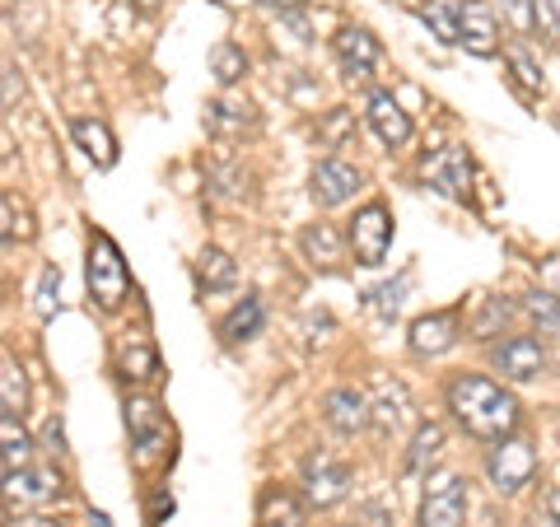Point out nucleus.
Instances as JSON below:
<instances>
[{"label": "nucleus", "instance_id": "25", "mask_svg": "<svg viewBox=\"0 0 560 527\" xmlns=\"http://www.w3.org/2000/svg\"><path fill=\"white\" fill-rule=\"evenodd\" d=\"M210 75H215L220 84H238L243 75H248V57H243L238 43H215V51H210Z\"/></svg>", "mask_w": 560, "mask_h": 527}, {"label": "nucleus", "instance_id": "12", "mask_svg": "<svg viewBox=\"0 0 560 527\" xmlns=\"http://www.w3.org/2000/svg\"><path fill=\"white\" fill-rule=\"evenodd\" d=\"M331 51H337V66L346 80H370L374 66H378V38L370 28H341L337 38H331Z\"/></svg>", "mask_w": 560, "mask_h": 527}, {"label": "nucleus", "instance_id": "30", "mask_svg": "<svg viewBox=\"0 0 560 527\" xmlns=\"http://www.w3.org/2000/svg\"><path fill=\"white\" fill-rule=\"evenodd\" d=\"M510 70H514V84H518V94L523 98H537L541 94V75H537V66H533V57L523 47H510Z\"/></svg>", "mask_w": 560, "mask_h": 527}, {"label": "nucleus", "instance_id": "36", "mask_svg": "<svg viewBox=\"0 0 560 527\" xmlns=\"http://www.w3.org/2000/svg\"><path fill=\"white\" fill-rule=\"evenodd\" d=\"M537 33L547 43H560V0H537Z\"/></svg>", "mask_w": 560, "mask_h": 527}, {"label": "nucleus", "instance_id": "22", "mask_svg": "<svg viewBox=\"0 0 560 527\" xmlns=\"http://www.w3.org/2000/svg\"><path fill=\"white\" fill-rule=\"evenodd\" d=\"M197 285L201 290H234L238 285V261L224 248H206L197 257Z\"/></svg>", "mask_w": 560, "mask_h": 527}, {"label": "nucleus", "instance_id": "33", "mask_svg": "<svg viewBox=\"0 0 560 527\" xmlns=\"http://www.w3.org/2000/svg\"><path fill=\"white\" fill-rule=\"evenodd\" d=\"M121 368H127V378H154L160 360H154L150 346H136V350H121Z\"/></svg>", "mask_w": 560, "mask_h": 527}, {"label": "nucleus", "instance_id": "4", "mask_svg": "<svg viewBox=\"0 0 560 527\" xmlns=\"http://www.w3.org/2000/svg\"><path fill=\"white\" fill-rule=\"evenodd\" d=\"M486 471H490V485H495L500 495H518V490L537 477V448L528 438H514V434L500 438L486 458Z\"/></svg>", "mask_w": 560, "mask_h": 527}, {"label": "nucleus", "instance_id": "20", "mask_svg": "<svg viewBox=\"0 0 560 527\" xmlns=\"http://www.w3.org/2000/svg\"><path fill=\"white\" fill-rule=\"evenodd\" d=\"M0 462H5V471L33 462V434L14 411H0Z\"/></svg>", "mask_w": 560, "mask_h": 527}, {"label": "nucleus", "instance_id": "19", "mask_svg": "<svg viewBox=\"0 0 560 527\" xmlns=\"http://www.w3.org/2000/svg\"><path fill=\"white\" fill-rule=\"evenodd\" d=\"M300 248H304V257L313 261V267H323V271H337L346 261V238L331 230V224H308V230L300 234Z\"/></svg>", "mask_w": 560, "mask_h": 527}, {"label": "nucleus", "instance_id": "43", "mask_svg": "<svg viewBox=\"0 0 560 527\" xmlns=\"http://www.w3.org/2000/svg\"><path fill=\"white\" fill-rule=\"evenodd\" d=\"M136 5H140V10H160V0H136Z\"/></svg>", "mask_w": 560, "mask_h": 527}, {"label": "nucleus", "instance_id": "42", "mask_svg": "<svg viewBox=\"0 0 560 527\" xmlns=\"http://www.w3.org/2000/svg\"><path fill=\"white\" fill-rule=\"evenodd\" d=\"M47 444H51V453H66V438H61V425H57V420L47 425Z\"/></svg>", "mask_w": 560, "mask_h": 527}, {"label": "nucleus", "instance_id": "15", "mask_svg": "<svg viewBox=\"0 0 560 527\" xmlns=\"http://www.w3.org/2000/svg\"><path fill=\"white\" fill-rule=\"evenodd\" d=\"M70 140L80 145V154L90 160L94 168H113L117 164V136L108 131V121L98 117H75L70 121Z\"/></svg>", "mask_w": 560, "mask_h": 527}, {"label": "nucleus", "instance_id": "41", "mask_svg": "<svg viewBox=\"0 0 560 527\" xmlns=\"http://www.w3.org/2000/svg\"><path fill=\"white\" fill-rule=\"evenodd\" d=\"M547 518H551V527H560V485L547 495Z\"/></svg>", "mask_w": 560, "mask_h": 527}, {"label": "nucleus", "instance_id": "23", "mask_svg": "<svg viewBox=\"0 0 560 527\" xmlns=\"http://www.w3.org/2000/svg\"><path fill=\"white\" fill-rule=\"evenodd\" d=\"M28 407V378H24V364L10 355V350H0V411H14L24 415Z\"/></svg>", "mask_w": 560, "mask_h": 527}, {"label": "nucleus", "instance_id": "16", "mask_svg": "<svg viewBox=\"0 0 560 527\" xmlns=\"http://www.w3.org/2000/svg\"><path fill=\"white\" fill-rule=\"evenodd\" d=\"M364 117H370V127L378 131V140L388 150H401L411 140V117L401 113V103L393 94H383V90L370 94V113H364Z\"/></svg>", "mask_w": 560, "mask_h": 527}, {"label": "nucleus", "instance_id": "7", "mask_svg": "<svg viewBox=\"0 0 560 527\" xmlns=\"http://www.w3.org/2000/svg\"><path fill=\"white\" fill-rule=\"evenodd\" d=\"M420 178H425L440 197H453V201H467L471 197V160L463 145H444L434 150L425 164H420Z\"/></svg>", "mask_w": 560, "mask_h": 527}, {"label": "nucleus", "instance_id": "40", "mask_svg": "<svg viewBox=\"0 0 560 527\" xmlns=\"http://www.w3.org/2000/svg\"><path fill=\"white\" fill-rule=\"evenodd\" d=\"M10 527H61L57 518H43V514H33V518H14Z\"/></svg>", "mask_w": 560, "mask_h": 527}, {"label": "nucleus", "instance_id": "2", "mask_svg": "<svg viewBox=\"0 0 560 527\" xmlns=\"http://www.w3.org/2000/svg\"><path fill=\"white\" fill-rule=\"evenodd\" d=\"M84 280H90V294L103 313H117L131 294V276L127 261H121L117 243L108 234H90V257H84Z\"/></svg>", "mask_w": 560, "mask_h": 527}, {"label": "nucleus", "instance_id": "39", "mask_svg": "<svg viewBox=\"0 0 560 527\" xmlns=\"http://www.w3.org/2000/svg\"><path fill=\"white\" fill-rule=\"evenodd\" d=\"M267 10H280V14H294V10H304L308 0H261Z\"/></svg>", "mask_w": 560, "mask_h": 527}, {"label": "nucleus", "instance_id": "11", "mask_svg": "<svg viewBox=\"0 0 560 527\" xmlns=\"http://www.w3.org/2000/svg\"><path fill=\"white\" fill-rule=\"evenodd\" d=\"M360 168L355 164H341V160H323L318 168L308 173V191H313V201H318L323 210H337L346 201H355V191H360Z\"/></svg>", "mask_w": 560, "mask_h": 527}, {"label": "nucleus", "instance_id": "32", "mask_svg": "<svg viewBox=\"0 0 560 527\" xmlns=\"http://www.w3.org/2000/svg\"><path fill=\"white\" fill-rule=\"evenodd\" d=\"M57 294H61V267H47L43 280H38V304H33L43 323L57 318V308H61V298H57Z\"/></svg>", "mask_w": 560, "mask_h": 527}, {"label": "nucleus", "instance_id": "9", "mask_svg": "<svg viewBox=\"0 0 560 527\" xmlns=\"http://www.w3.org/2000/svg\"><path fill=\"white\" fill-rule=\"evenodd\" d=\"M458 47L471 57H495L500 51V20L486 0H463L458 5Z\"/></svg>", "mask_w": 560, "mask_h": 527}, {"label": "nucleus", "instance_id": "3", "mask_svg": "<svg viewBox=\"0 0 560 527\" xmlns=\"http://www.w3.org/2000/svg\"><path fill=\"white\" fill-rule=\"evenodd\" d=\"M346 243L355 248L360 267H383V261H388V248H393V210L383 201L360 206L355 220H350Z\"/></svg>", "mask_w": 560, "mask_h": 527}, {"label": "nucleus", "instance_id": "38", "mask_svg": "<svg viewBox=\"0 0 560 527\" xmlns=\"http://www.w3.org/2000/svg\"><path fill=\"white\" fill-rule=\"evenodd\" d=\"M14 234H20V210L10 197H0V243H10Z\"/></svg>", "mask_w": 560, "mask_h": 527}, {"label": "nucleus", "instance_id": "24", "mask_svg": "<svg viewBox=\"0 0 560 527\" xmlns=\"http://www.w3.org/2000/svg\"><path fill=\"white\" fill-rule=\"evenodd\" d=\"M444 453V425H434V420H425V425H416L411 434V448H407V471H430L434 462H440Z\"/></svg>", "mask_w": 560, "mask_h": 527}, {"label": "nucleus", "instance_id": "21", "mask_svg": "<svg viewBox=\"0 0 560 527\" xmlns=\"http://www.w3.org/2000/svg\"><path fill=\"white\" fill-rule=\"evenodd\" d=\"M261 323H267V304H261L257 294H248L243 304L230 313V318L220 323V341L224 346H238V341H253L257 331H261Z\"/></svg>", "mask_w": 560, "mask_h": 527}, {"label": "nucleus", "instance_id": "27", "mask_svg": "<svg viewBox=\"0 0 560 527\" xmlns=\"http://www.w3.org/2000/svg\"><path fill=\"white\" fill-rule=\"evenodd\" d=\"M510 318H514V304H504V298H490V304L481 308V318L467 323V331H471L477 341H490V337H500Z\"/></svg>", "mask_w": 560, "mask_h": 527}, {"label": "nucleus", "instance_id": "37", "mask_svg": "<svg viewBox=\"0 0 560 527\" xmlns=\"http://www.w3.org/2000/svg\"><path fill=\"white\" fill-rule=\"evenodd\" d=\"M355 527H393V508L388 504H360L355 508Z\"/></svg>", "mask_w": 560, "mask_h": 527}, {"label": "nucleus", "instance_id": "1", "mask_svg": "<svg viewBox=\"0 0 560 527\" xmlns=\"http://www.w3.org/2000/svg\"><path fill=\"white\" fill-rule=\"evenodd\" d=\"M448 411L458 415V425L481 438V444H500L518 430V401L514 393H504L500 383H490L481 374H458L448 383Z\"/></svg>", "mask_w": 560, "mask_h": 527}, {"label": "nucleus", "instance_id": "45", "mask_svg": "<svg viewBox=\"0 0 560 527\" xmlns=\"http://www.w3.org/2000/svg\"><path fill=\"white\" fill-rule=\"evenodd\" d=\"M220 5H243V0H220Z\"/></svg>", "mask_w": 560, "mask_h": 527}, {"label": "nucleus", "instance_id": "31", "mask_svg": "<svg viewBox=\"0 0 560 527\" xmlns=\"http://www.w3.org/2000/svg\"><path fill=\"white\" fill-rule=\"evenodd\" d=\"M127 425L140 438V448H150V438L160 434V411H154L150 401H127Z\"/></svg>", "mask_w": 560, "mask_h": 527}, {"label": "nucleus", "instance_id": "26", "mask_svg": "<svg viewBox=\"0 0 560 527\" xmlns=\"http://www.w3.org/2000/svg\"><path fill=\"white\" fill-rule=\"evenodd\" d=\"M420 20L430 24V33L440 43H458V5H453V0H425V5H420Z\"/></svg>", "mask_w": 560, "mask_h": 527}, {"label": "nucleus", "instance_id": "14", "mask_svg": "<svg viewBox=\"0 0 560 527\" xmlns=\"http://www.w3.org/2000/svg\"><path fill=\"white\" fill-rule=\"evenodd\" d=\"M370 397H364L360 388H331L323 397V420L337 434H360V430H370Z\"/></svg>", "mask_w": 560, "mask_h": 527}, {"label": "nucleus", "instance_id": "8", "mask_svg": "<svg viewBox=\"0 0 560 527\" xmlns=\"http://www.w3.org/2000/svg\"><path fill=\"white\" fill-rule=\"evenodd\" d=\"M0 495H5L10 508H43L61 495V477L47 467H14L5 471V481H0Z\"/></svg>", "mask_w": 560, "mask_h": 527}, {"label": "nucleus", "instance_id": "5", "mask_svg": "<svg viewBox=\"0 0 560 527\" xmlns=\"http://www.w3.org/2000/svg\"><path fill=\"white\" fill-rule=\"evenodd\" d=\"M420 527H467V485L453 471H440L420 500Z\"/></svg>", "mask_w": 560, "mask_h": 527}, {"label": "nucleus", "instance_id": "35", "mask_svg": "<svg viewBox=\"0 0 560 527\" xmlns=\"http://www.w3.org/2000/svg\"><path fill=\"white\" fill-rule=\"evenodd\" d=\"M350 131H355V113H350V108H337V113H331L323 127H318V140H327V145H341Z\"/></svg>", "mask_w": 560, "mask_h": 527}, {"label": "nucleus", "instance_id": "18", "mask_svg": "<svg viewBox=\"0 0 560 527\" xmlns=\"http://www.w3.org/2000/svg\"><path fill=\"white\" fill-rule=\"evenodd\" d=\"M257 127V113H253V103L248 98H215L206 108V131L210 136H243V131H253Z\"/></svg>", "mask_w": 560, "mask_h": 527}, {"label": "nucleus", "instance_id": "6", "mask_svg": "<svg viewBox=\"0 0 560 527\" xmlns=\"http://www.w3.org/2000/svg\"><path fill=\"white\" fill-rule=\"evenodd\" d=\"M300 485H304L308 508H331V504H341L350 495V467L327 458V453H313V458H304Z\"/></svg>", "mask_w": 560, "mask_h": 527}, {"label": "nucleus", "instance_id": "17", "mask_svg": "<svg viewBox=\"0 0 560 527\" xmlns=\"http://www.w3.org/2000/svg\"><path fill=\"white\" fill-rule=\"evenodd\" d=\"M370 425L378 434H397L401 425H411V393L401 388V383H383L378 397L370 401Z\"/></svg>", "mask_w": 560, "mask_h": 527}, {"label": "nucleus", "instance_id": "34", "mask_svg": "<svg viewBox=\"0 0 560 527\" xmlns=\"http://www.w3.org/2000/svg\"><path fill=\"white\" fill-rule=\"evenodd\" d=\"M514 33H537V0H500Z\"/></svg>", "mask_w": 560, "mask_h": 527}, {"label": "nucleus", "instance_id": "13", "mask_svg": "<svg viewBox=\"0 0 560 527\" xmlns=\"http://www.w3.org/2000/svg\"><path fill=\"white\" fill-rule=\"evenodd\" d=\"M495 368L510 383H533L547 368V350H541L537 337H510L495 346Z\"/></svg>", "mask_w": 560, "mask_h": 527}, {"label": "nucleus", "instance_id": "46", "mask_svg": "<svg viewBox=\"0 0 560 527\" xmlns=\"http://www.w3.org/2000/svg\"><path fill=\"white\" fill-rule=\"evenodd\" d=\"M261 527H276V523H261Z\"/></svg>", "mask_w": 560, "mask_h": 527}, {"label": "nucleus", "instance_id": "10", "mask_svg": "<svg viewBox=\"0 0 560 527\" xmlns=\"http://www.w3.org/2000/svg\"><path fill=\"white\" fill-rule=\"evenodd\" d=\"M463 337V327H458V308H440V313H425V318H416L411 323V355L420 360H434V355H448L453 346H458Z\"/></svg>", "mask_w": 560, "mask_h": 527}, {"label": "nucleus", "instance_id": "29", "mask_svg": "<svg viewBox=\"0 0 560 527\" xmlns=\"http://www.w3.org/2000/svg\"><path fill=\"white\" fill-rule=\"evenodd\" d=\"M261 523H276V527H304V508L290 504L280 490H267L261 495Z\"/></svg>", "mask_w": 560, "mask_h": 527}, {"label": "nucleus", "instance_id": "44", "mask_svg": "<svg viewBox=\"0 0 560 527\" xmlns=\"http://www.w3.org/2000/svg\"><path fill=\"white\" fill-rule=\"evenodd\" d=\"M94 527H108V518H103V514H94Z\"/></svg>", "mask_w": 560, "mask_h": 527}, {"label": "nucleus", "instance_id": "28", "mask_svg": "<svg viewBox=\"0 0 560 527\" xmlns=\"http://www.w3.org/2000/svg\"><path fill=\"white\" fill-rule=\"evenodd\" d=\"M523 313L533 318V327H541V331H560V294L537 290V294L523 298Z\"/></svg>", "mask_w": 560, "mask_h": 527}]
</instances>
